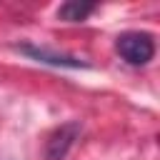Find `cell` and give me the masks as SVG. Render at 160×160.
<instances>
[{
    "mask_svg": "<svg viewBox=\"0 0 160 160\" xmlns=\"http://www.w3.org/2000/svg\"><path fill=\"white\" fill-rule=\"evenodd\" d=\"M115 50L130 65H148L152 60V55H155V40H152L150 32L128 30V32H120L118 35Z\"/></svg>",
    "mask_w": 160,
    "mask_h": 160,
    "instance_id": "1",
    "label": "cell"
},
{
    "mask_svg": "<svg viewBox=\"0 0 160 160\" xmlns=\"http://www.w3.org/2000/svg\"><path fill=\"white\" fill-rule=\"evenodd\" d=\"M82 132V122L80 120H70L65 125H60L50 140H48V148H45V160H65L68 150L72 148V142L78 140V135Z\"/></svg>",
    "mask_w": 160,
    "mask_h": 160,
    "instance_id": "2",
    "label": "cell"
},
{
    "mask_svg": "<svg viewBox=\"0 0 160 160\" xmlns=\"http://www.w3.org/2000/svg\"><path fill=\"white\" fill-rule=\"evenodd\" d=\"M18 50L28 58H32L35 62H45V65H52V68H88L85 60L75 58V55H62V52H52L48 48H38V45H30V42H22L18 45Z\"/></svg>",
    "mask_w": 160,
    "mask_h": 160,
    "instance_id": "3",
    "label": "cell"
},
{
    "mask_svg": "<svg viewBox=\"0 0 160 160\" xmlns=\"http://www.w3.org/2000/svg\"><path fill=\"white\" fill-rule=\"evenodd\" d=\"M95 2H82V0H68L58 8V20L65 22H82L90 12H95Z\"/></svg>",
    "mask_w": 160,
    "mask_h": 160,
    "instance_id": "4",
    "label": "cell"
}]
</instances>
